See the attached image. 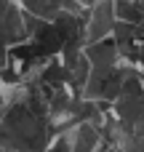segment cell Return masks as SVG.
<instances>
[{
	"mask_svg": "<svg viewBox=\"0 0 144 152\" xmlns=\"http://www.w3.org/2000/svg\"><path fill=\"white\" fill-rule=\"evenodd\" d=\"M75 131V152H94V150H102V128L91 120H80L72 126Z\"/></svg>",
	"mask_w": 144,
	"mask_h": 152,
	"instance_id": "6da1fadb",
	"label": "cell"
}]
</instances>
